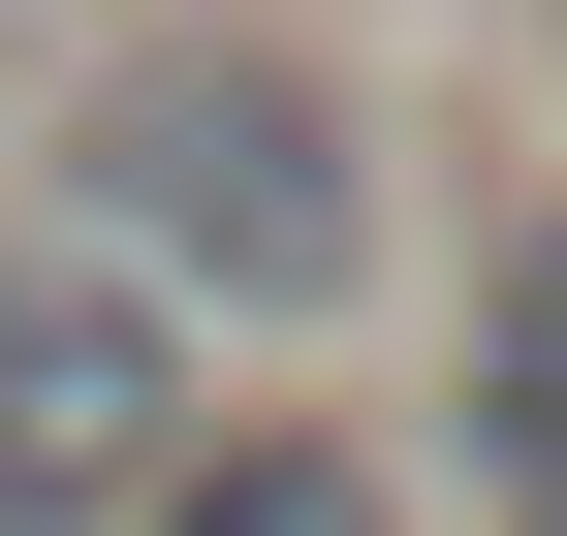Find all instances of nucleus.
I'll list each match as a JSON object with an SVG mask.
<instances>
[{
	"label": "nucleus",
	"mask_w": 567,
	"mask_h": 536,
	"mask_svg": "<svg viewBox=\"0 0 567 536\" xmlns=\"http://www.w3.org/2000/svg\"><path fill=\"white\" fill-rule=\"evenodd\" d=\"M63 221H95L158 316H252V348H284V316L379 285V126H347L284 32H126L95 126H63Z\"/></svg>",
	"instance_id": "f257e3e1"
},
{
	"label": "nucleus",
	"mask_w": 567,
	"mask_h": 536,
	"mask_svg": "<svg viewBox=\"0 0 567 536\" xmlns=\"http://www.w3.org/2000/svg\"><path fill=\"white\" fill-rule=\"evenodd\" d=\"M189 474V316L95 221H0V536H126Z\"/></svg>",
	"instance_id": "f03ea898"
},
{
	"label": "nucleus",
	"mask_w": 567,
	"mask_h": 536,
	"mask_svg": "<svg viewBox=\"0 0 567 536\" xmlns=\"http://www.w3.org/2000/svg\"><path fill=\"white\" fill-rule=\"evenodd\" d=\"M473 474H505V505H567V221H505V252H473Z\"/></svg>",
	"instance_id": "7ed1b4c3"
},
{
	"label": "nucleus",
	"mask_w": 567,
	"mask_h": 536,
	"mask_svg": "<svg viewBox=\"0 0 567 536\" xmlns=\"http://www.w3.org/2000/svg\"><path fill=\"white\" fill-rule=\"evenodd\" d=\"M126 536H410V505H379V442H189Z\"/></svg>",
	"instance_id": "20e7f679"
},
{
	"label": "nucleus",
	"mask_w": 567,
	"mask_h": 536,
	"mask_svg": "<svg viewBox=\"0 0 567 536\" xmlns=\"http://www.w3.org/2000/svg\"><path fill=\"white\" fill-rule=\"evenodd\" d=\"M505 536H567V505H505Z\"/></svg>",
	"instance_id": "39448f33"
}]
</instances>
